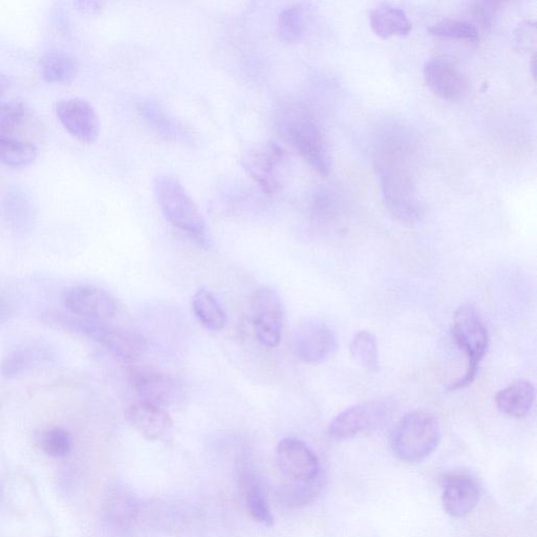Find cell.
Here are the masks:
<instances>
[{
  "instance_id": "21",
  "label": "cell",
  "mask_w": 537,
  "mask_h": 537,
  "mask_svg": "<svg viewBox=\"0 0 537 537\" xmlns=\"http://www.w3.org/2000/svg\"><path fill=\"white\" fill-rule=\"evenodd\" d=\"M40 74L50 83H69L78 74V62L66 51L51 50L40 59Z\"/></svg>"
},
{
  "instance_id": "22",
  "label": "cell",
  "mask_w": 537,
  "mask_h": 537,
  "mask_svg": "<svg viewBox=\"0 0 537 537\" xmlns=\"http://www.w3.org/2000/svg\"><path fill=\"white\" fill-rule=\"evenodd\" d=\"M192 309L207 330L218 332L226 326V313L210 291L200 289L192 298Z\"/></svg>"
},
{
  "instance_id": "26",
  "label": "cell",
  "mask_w": 537,
  "mask_h": 537,
  "mask_svg": "<svg viewBox=\"0 0 537 537\" xmlns=\"http://www.w3.org/2000/svg\"><path fill=\"white\" fill-rule=\"evenodd\" d=\"M354 361L365 371L375 373L379 369V352L376 336L370 331L358 332L350 345Z\"/></svg>"
},
{
  "instance_id": "24",
  "label": "cell",
  "mask_w": 537,
  "mask_h": 537,
  "mask_svg": "<svg viewBox=\"0 0 537 537\" xmlns=\"http://www.w3.org/2000/svg\"><path fill=\"white\" fill-rule=\"evenodd\" d=\"M35 145L14 139L8 136H0V162L14 168H23L33 164L37 158Z\"/></svg>"
},
{
  "instance_id": "29",
  "label": "cell",
  "mask_w": 537,
  "mask_h": 537,
  "mask_svg": "<svg viewBox=\"0 0 537 537\" xmlns=\"http://www.w3.org/2000/svg\"><path fill=\"white\" fill-rule=\"evenodd\" d=\"M246 505L251 519L268 528L274 525V518L265 492L260 486L253 485L246 496Z\"/></svg>"
},
{
  "instance_id": "31",
  "label": "cell",
  "mask_w": 537,
  "mask_h": 537,
  "mask_svg": "<svg viewBox=\"0 0 537 537\" xmlns=\"http://www.w3.org/2000/svg\"><path fill=\"white\" fill-rule=\"evenodd\" d=\"M27 116V107L21 101H9L0 103V136L9 133L24 122Z\"/></svg>"
},
{
  "instance_id": "34",
  "label": "cell",
  "mask_w": 537,
  "mask_h": 537,
  "mask_svg": "<svg viewBox=\"0 0 537 537\" xmlns=\"http://www.w3.org/2000/svg\"><path fill=\"white\" fill-rule=\"evenodd\" d=\"M13 298L4 290H0V325L5 324L15 313Z\"/></svg>"
},
{
  "instance_id": "33",
  "label": "cell",
  "mask_w": 537,
  "mask_h": 537,
  "mask_svg": "<svg viewBox=\"0 0 537 537\" xmlns=\"http://www.w3.org/2000/svg\"><path fill=\"white\" fill-rule=\"evenodd\" d=\"M500 9L499 3L494 2H478L471 8V14L476 19L477 23L483 28H490L494 18L497 17Z\"/></svg>"
},
{
  "instance_id": "5",
  "label": "cell",
  "mask_w": 537,
  "mask_h": 537,
  "mask_svg": "<svg viewBox=\"0 0 537 537\" xmlns=\"http://www.w3.org/2000/svg\"><path fill=\"white\" fill-rule=\"evenodd\" d=\"M441 442V428L435 417L424 412L407 413L391 438L394 454L402 461L419 463L431 456Z\"/></svg>"
},
{
  "instance_id": "20",
  "label": "cell",
  "mask_w": 537,
  "mask_h": 537,
  "mask_svg": "<svg viewBox=\"0 0 537 537\" xmlns=\"http://www.w3.org/2000/svg\"><path fill=\"white\" fill-rule=\"evenodd\" d=\"M535 389L533 384L526 379L513 382L496 396L498 410L512 418L526 417L533 406Z\"/></svg>"
},
{
  "instance_id": "16",
  "label": "cell",
  "mask_w": 537,
  "mask_h": 537,
  "mask_svg": "<svg viewBox=\"0 0 537 537\" xmlns=\"http://www.w3.org/2000/svg\"><path fill=\"white\" fill-rule=\"evenodd\" d=\"M423 75L427 87L443 99L457 100L466 93L465 76L453 62L446 58L427 60L424 64Z\"/></svg>"
},
{
  "instance_id": "35",
  "label": "cell",
  "mask_w": 537,
  "mask_h": 537,
  "mask_svg": "<svg viewBox=\"0 0 537 537\" xmlns=\"http://www.w3.org/2000/svg\"><path fill=\"white\" fill-rule=\"evenodd\" d=\"M79 9L85 12H97L101 9L102 4L97 2H79L75 4Z\"/></svg>"
},
{
  "instance_id": "2",
  "label": "cell",
  "mask_w": 537,
  "mask_h": 537,
  "mask_svg": "<svg viewBox=\"0 0 537 537\" xmlns=\"http://www.w3.org/2000/svg\"><path fill=\"white\" fill-rule=\"evenodd\" d=\"M44 320L54 328L92 339L125 361H136L147 350L145 338L128 321L96 324L58 311L45 313Z\"/></svg>"
},
{
  "instance_id": "8",
  "label": "cell",
  "mask_w": 537,
  "mask_h": 537,
  "mask_svg": "<svg viewBox=\"0 0 537 537\" xmlns=\"http://www.w3.org/2000/svg\"><path fill=\"white\" fill-rule=\"evenodd\" d=\"M62 305L69 314L96 324L127 321L119 300L110 292L93 286L68 288L62 294Z\"/></svg>"
},
{
  "instance_id": "25",
  "label": "cell",
  "mask_w": 537,
  "mask_h": 537,
  "mask_svg": "<svg viewBox=\"0 0 537 537\" xmlns=\"http://www.w3.org/2000/svg\"><path fill=\"white\" fill-rule=\"evenodd\" d=\"M307 31V20L302 5H292L278 16L277 33L287 44H296L303 39Z\"/></svg>"
},
{
  "instance_id": "23",
  "label": "cell",
  "mask_w": 537,
  "mask_h": 537,
  "mask_svg": "<svg viewBox=\"0 0 537 537\" xmlns=\"http://www.w3.org/2000/svg\"><path fill=\"white\" fill-rule=\"evenodd\" d=\"M42 347L34 345L21 346L10 351L0 363V374L7 379H13L28 370L42 359L46 353Z\"/></svg>"
},
{
  "instance_id": "32",
  "label": "cell",
  "mask_w": 537,
  "mask_h": 537,
  "mask_svg": "<svg viewBox=\"0 0 537 537\" xmlns=\"http://www.w3.org/2000/svg\"><path fill=\"white\" fill-rule=\"evenodd\" d=\"M8 218L17 226V228H24L28 226L31 220V209L27 199L25 200L23 195H17L8 197Z\"/></svg>"
},
{
  "instance_id": "1",
  "label": "cell",
  "mask_w": 537,
  "mask_h": 537,
  "mask_svg": "<svg viewBox=\"0 0 537 537\" xmlns=\"http://www.w3.org/2000/svg\"><path fill=\"white\" fill-rule=\"evenodd\" d=\"M416 142L401 126L386 127L378 135L374 165L382 196L391 216L403 224H415L424 216L417 195Z\"/></svg>"
},
{
  "instance_id": "19",
  "label": "cell",
  "mask_w": 537,
  "mask_h": 537,
  "mask_svg": "<svg viewBox=\"0 0 537 537\" xmlns=\"http://www.w3.org/2000/svg\"><path fill=\"white\" fill-rule=\"evenodd\" d=\"M370 23L374 33L383 39L407 36L413 29L412 21L406 12L391 4H380L374 8Z\"/></svg>"
},
{
  "instance_id": "18",
  "label": "cell",
  "mask_w": 537,
  "mask_h": 537,
  "mask_svg": "<svg viewBox=\"0 0 537 537\" xmlns=\"http://www.w3.org/2000/svg\"><path fill=\"white\" fill-rule=\"evenodd\" d=\"M138 111L145 123L163 139L179 143L192 141L187 128L167 113L158 102L152 100L140 102Z\"/></svg>"
},
{
  "instance_id": "13",
  "label": "cell",
  "mask_w": 537,
  "mask_h": 537,
  "mask_svg": "<svg viewBox=\"0 0 537 537\" xmlns=\"http://www.w3.org/2000/svg\"><path fill=\"white\" fill-rule=\"evenodd\" d=\"M278 469L297 483H310L320 475V462L314 451L302 440L285 438L275 451Z\"/></svg>"
},
{
  "instance_id": "36",
  "label": "cell",
  "mask_w": 537,
  "mask_h": 537,
  "mask_svg": "<svg viewBox=\"0 0 537 537\" xmlns=\"http://www.w3.org/2000/svg\"><path fill=\"white\" fill-rule=\"evenodd\" d=\"M10 87V80L3 74H0V97H2Z\"/></svg>"
},
{
  "instance_id": "6",
  "label": "cell",
  "mask_w": 537,
  "mask_h": 537,
  "mask_svg": "<svg viewBox=\"0 0 537 537\" xmlns=\"http://www.w3.org/2000/svg\"><path fill=\"white\" fill-rule=\"evenodd\" d=\"M453 335L457 346L467 357L464 376L450 386L451 391H456L466 388L475 380L479 365L488 351L489 335L482 317L471 306H461L455 312Z\"/></svg>"
},
{
  "instance_id": "17",
  "label": "cell",
  "mask_w": 537,
  "mask_h": 537,
  "mask_svg": "<svg viewBox=\"0 0 537 537\" xmlns=\"http://www.w3.org/2000/svg\"><path fill=\"white\" fill-rule=\"evenodd\" d=\"M125 417L147 441L163 438L174 424L167 408L138 400L126 408Z\"/></svg>"
},
{
  "instance_id": "10",
  "label": "cell",
  "mask_w": 537,
  "mask_h": 537,
  "mask_svg": "<svg viewBox=\"0 0 537 537\" xmlns=\"http://www.w3.org/2000/svg\"><path fill=\"white\" fill-rule=\"evenodd\" d=\"M252 326L264 347L276 348L283 338L285 311L281 298L270 288L257 289L250 299Z\"/></svg>"
},
{
  "instance_id": "9",
  "label": "cell",
  "mask_w": 537,
  "mask_h": 537,
  "mask_svg": "<svg viewBox=\"0 0 537 537\" xmlns=\"http://www.w3.org/2000/svg\"><path fill=\"white\" fill-rule=\"evenodd\" d=\"M247 174L269 196L281 191L288 166L286 150L276 142H266L249 149L242 160Z\"/></svg>"
},
{
  "instance_id": "30",
  "label": "cell",
  "mask_w": 537,
  "mask_h": 537,
  "mask_svg": "<svg viewBox=\"0 0 537 537\" xmlns=\"http://www.w3.org/2000/svg\"><path fill=\"white\" fill-rule=\"evenodd\" d=\"M339 206L338 196L332 189L320 186L313 190L309 199L312 216L317 219H328L333 216Z\"/></svg>"
},
{
  "instance_id": "3",
  "label": "cell",
  "mask_w": 537,
  "mask_h": 537,
  "mask_svg": "<svg viewBox=\"0 0 537 537\" xmlns=\"http://www.w3.org/2000/svg\"><path fill=\"white\" fill-rule=\"evenodd\" d=\"M279 134L322 177H329L333 168L331 149L318 122L307 112L289 109L278 117Z\"/></svg>"
},
{
  "instance_id": "14",
  "label": "cell",
  "mask_w": 537,
  "mask_h": 537,
  "mask_svg": "<svg viewBox=\"0 0 537 537\" xmlns=\"http://www.w3.org/2000/svg\"><path fill=\"white\" fill-rule=\"evenodd\" d=\"M56 114L64 128L78 141L93 144L100 135V120L94 106L81 98L60 100Z\"/></svg>"
},
{
  "instance_id": "4",
  "label": "cell",
  "mask_w": 537,
  "mask_h": 537,
  "mask_svg": "<svg viewBox=\"0 0 537 537\" xmlns=\"http://www.w3.org/2000/svg\"><path fill=\"white\" fill-rule=\"evenodd\" d=\"M155 195L167 222L199 245L209 247L210 236L198 206L174 177L160 176Z\"/></svg>"
},
{
  "instance_id": "12",
  "label": "cell",
  "mask_w": 537,
  "mask_h": 537,
  "mask_svg": "<svg viewBox=\"0 0 537 537\" xmlns=\"http://www.w3.org/2000/svg\"><path fill=\"white\" fill-rule=\"evenodd\" d=\"M337 348L336 334L325 321L308 320L294 334V353L299 360L308 364L327 361L336 353Z\"/></svg>"
},
{
  "instance_id": "15",
  "label": "cell",
  "mask_w": 537,
  "mask_h": 537,
  "mask_svg": "<svg viewBox=\"0 0 537 537\" xmlns=\"http://www.w3.org/2000/svg\"><path fill=\"white\" fill-rule=\"evenodd\" d=\"M444 510L454 518H464L475 509L480 500L478 482L462 472L441 479Z\"/></svg>"
},
{
  "instance_id": "11",
  "label": "cell",
  "mask_w": 537,
  "mask_h": 537,
  "mask_svg": "<svg viewBox=\"0 0 537 537\" xmlns=\"http://www.w3.org/2000/svg\"><path fill=\"white\" fill-rule=\"evenodd\" d=\"M128 383L138 401L169 408L180 399L178 381L153 365H136L127 372Z\"/></svg>"
},
{
  "instance_id": "27",
  "label": "cell",
  "mask_w": 537,
  "mask_h": 537,
  "mask_svg": "<svg viewBox=\"0 0 537 537\" xmlns=\"http://www.w3.org/2000/svg\"><path fill=\"white\" fill-rule=\"evenodd\" d=\"M434 36L477 42L480 32L476 25L462 19H443L427 29Z\"/></svg>"
},
{
  "instance_id": "7",
  "label": "cell",
  "mask_w": 537,
  "mask_h": 537,
  "mask_svg": "<svg viewBox=\"0 0 537 537\" xmlns=\"http://www.w3.org/2000/svg\"><path fill=\"white\" fill-rule=\"evenodd\" d=\"M396 410L391 399H376L353 405L338 414L329 426V437L346 441L378 431L388 424Z\"/></svg>"
},
{
  "instance_id": "28",
  "label": "cell",
  "mask_w": 537,
  "mask_h": 537,
  "mask_svg": "<svg viewBox=\"0 0 537 537\" xmlns=\"http://www.w3.org/2000/svg\"><path fill=\"white\" fill-rule=\"evenodd\" d=\"M38 444L47 456L60 459L71 453L73 441L67 429L55 426L39 435Z\"/></svg>"
}]
</instances>
